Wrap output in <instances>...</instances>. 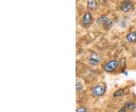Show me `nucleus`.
<instances>
[{"mask_svg":"<svg viewBox=\"0 0 136 112\" xmlns=\"http://www.w3.org/2000/svg\"><path fill=\"white\" fill-rule=\"evenodd\" d=\"M106 87L103 85H97L92 89V94L95 96H101L104 94Z\"/></svg>","mask_w":136,"mask_h":112,"instance_id":"7ed1b4c3","label":"nucleus"},{"mask_svg":"<svg viewBox=\"0 0 136 112\" xmlns=\"http://www.w3.org/2000/svg\"><path fill=\"white\" fill-rule=\"evenodd\" d=\"M107 20H108V19H107V17H106V16H101L100 18L98 19L97 24H104V23Z\"/></svg>","mask_w":136,"mask_h":112,"instance_id":"9b49d317","label":"nucleus"},{"mask_svg":"<svg viewBox=\"0 0 136 112\" xmlns=\"http://www.w3.org/2000/svg\"><path fill=\"white\" fill-rule=\"evenodd\" d=\"M125 107L127 108V110L129 109V110H133V109H135V103H133V102H129V103H127Z\"/></svg>","mask_w":136,"mask_h":112,"instance_id":"1a4fd4ad","label":"nucleus"},{"mask_svg":"<svg viewBox=\"0 0 136 112\" xmlns=\"http://www.w3.org/2000/svg\"><path fill=\"white\" fill-rule=\"evenodd\" d=\"M124 93V90L120 89V90H118L117 91H116L114 93H113V96L114 97H118V96H121V95H123Z\"/></svg>","mask_w":136,"mask_h":112,"instance_id":"9d476101","label":"nucleus"},{"mask_svg":"<svg viewBox=\"0 0 136 112\" xmlns=\"http://www.w3.org/2000/svg\"><path fill=\"white\" fill-rule=\"evenodd\" d=\"M92 21V17H91V15L89 12H86L85 15H83L82 17V22L84 24L87 25V24H89Z\"/></svg>","mask_w":136,"mask_h":112,"instance_id":"39448f33","label":"nucleus"},{"mask_svg":"<svg viewBox=\"0 0 136 112\" xmlns=\"http://www.w3.org/2000/svg\"><path fill=\"white\" fill-rule=\"evenodd\" d=\"M127 111V108H126L125 107H124V108H121L119 111Z\"/></svg>","mask_w":136,"mask_h":112,"instance_id":"4468645a","label":"nucleus"},{"mask_svg":"<svg viewBox=\"0 0 136 112\" xmlns=\"http://www.w3.org/2000/svg\"><path fill=\"white\" fill-rule=\"evenodd\" d=\"M87 111H88V109L86 108H84V107H80L79 108H77V110H76L77 112H85Z\"/></svg>","mask_w":136,"mask_h":112,"instance_id":"ddd939ff","label":"nucleus"},{"mask_svg":"<svg viewBox=\"0 0 136 112\" xmlns=\"http://www.w3.org/2000/svg\"><path fill=\"white\" fill-rule=\"evenodd\" d=\"M98 2H101V3H104V2H105V0H98Z\"/></svg>","mask_w":136,"mask_h":112,"instance_id":"2eb2a0df","label":"nucleus"},{"mask_svg":"<svg viewBox=\"0 0 136 112\" xmlns=\"http://www.w3.org/2000/svg\"><path fill=\"white\" fill-rule=\"evenodd\" d=\"M101 61V58L95 52H92L89 57V63L93 66H98Z\"/></svg>","mask_w":136,"mask_h":112,"instance_id":"f03ea898","label":"nucleus"},{"mask_svg":"<svg viewBox=\"0 0 136 112\" xmlns=\"http://www.w3.org/2000/svg\"><path fill=\"white\" fill-rule=\"evenodd\" d=\"M77 1H79V0H77Z\"/></svg>","mask_w":136,"mask_h":112,"instance_id":"dca6fc26","label":"nucleus"},{"mask_svg":"<svg viewBox=\"0 0 136 112\" xmlns=\"http://www.w3.org/2000/svg\"><path fill=\"white\" fill-rule=\"evenodd\" d=\"M76 90H77V92H79L80 90H82V83L79 82V81H76Z\"/></svg>","mask_w":136,"mask_h":112,"instance_id":"f8f14e48","label":"nucleus"},{"mask_svg":"<svg viewBox=\"0 0 136 112\" xmlns=\"http://www.w3.org/2000/svg\"><path fill=\"white\" fill-rule=\"evenodd\" d=\"M119 65V62L116 60H111L107 62L104 65V70L106 72H113V71H115Z\"/></svg>","mask_w":136,"mask_h":112,"instance_id":"f257e3e1","label":"nucleus"},{"mask_svg":"<svg viewBox=\"0 0 136 112\" xmlns=\"http://www.w3.org/2000/svg\"><path fill=\"white\" fill-rule=\"evenodd\" d=\"M126 39L129 43H135L136 41V32H130L127 34Z\"/></svg>","mask_w":136,"mask_h":112,"instance_id":"423d86ee","label":"nucleus"},{"mask_svg":"<svg viewBox=\"0 0 136 112\" xmlns=\"http://www.w3.org/2000/svg\"><path fill=\"white\" fill-rule=\"evenodd\" d=\"M88 8L90 10H95L97 8V2L95 0H88Z\"/></svg>","mask_w":136,"mask_h":112,"instance_id":"0eeeda50","label":"nucleus"},{"mask_svg":"<svg viewBox=\"0 0 136 112\" xmlns=\"http://www.w3.org/2000/svg\"><path fill=\"white\" fill-rule=\"evenodd\" d=\"M104 24V28H106V29H109V28H110L112 27V25L113 24V21L112 20H109L108 19L103 24Z\"/></svg>","mask_w":136,"mask_h":112,"instance_id":"6e6552de","label":"nucleus"},{"mask_svg":"<svg viewBox=\"0 0 136 112\" xmlns=\"http://www.w3.org/2000/svg\"><path fill=\"white\" fill-rule=\"evenodd\" d=\"M132 3L130 1H125L124 3L121 6L120 9L124 12H128L132 8Z\"/></svg>","mask_w":136,"mask_h":112,"instance_id":"20e7f679","label":"nucleus"}]
</instances>
